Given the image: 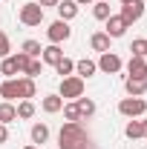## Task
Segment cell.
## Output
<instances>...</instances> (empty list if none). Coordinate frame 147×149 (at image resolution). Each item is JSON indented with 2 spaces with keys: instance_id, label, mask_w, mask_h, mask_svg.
Segmentation results:
<instances>
[{
  "instance_id": "obj_1",
  "label": "cell",
  "mask_w": 147,
  "mask_h": 149,
  "mask_svg": "<svg viewBox=\"0 0 147 149\" xmlns=\"http://www.w3.org/2000/svg\"><path fill=\"white\" fill-rule=\"evenodd\" d=\"M90 143V132L84 129V123H64L61 132H58V149H84Z\"/></svg>"
},
{
  "instance_id": "obj_2",
  "label": "cell",
  "mask_w": 147,
  "mask_h": 149,
  "mask_svg": "<svg viewBox=\"0 0 147 149\" xmlns=\"http://www.w3.org/2000/svg\"><path fill=\"white\" fill-rule=\"evenodd\" d=\"M61 97H69V100H78L84 97V77L78 74H69V77H61Z\"/></svg>"
},
{
  "instance_id": "obj_3",
  "label": "cell",
  "mask_w": 147,
  "mask_h": 149,
  "mask_svg": "<svg viewBox=\"0 0 147 149\" xmlns=\"http://www.w3.org/2000/svg\"><path fill=\"white\" fill-rule=\"evenodd\" d=\"M18 20L23 23V26H40V20H43V9H40L37 3H26V6H20Z\"/></svg>"
},
{
  "instance_id": "obj_4",
  "label": "cell",
  "mask_w": 147,
  "mask_h": 149,
  "mask_svg": "<svg viewBox=\"0 0 147 149\" xmlns=\"http://www.w3.org/2000/svg\"><path fill=\"white\" fill-rule=\"evenodd\" d=\"M118 112H121L124 118H139V115L147 112V103H144V97H124V100L118 103Z\"/></svg>"
},
{
  "instance_id": "obj_5",
  "label": "cell",
  "mask_w": 147,
  "mask_h": 149,
  "mask_svg": "<svg viewBox=\"0 0 147 149\" xmlns=\"http://www.w3.org/2000/svg\"><path fill=\"white\" fill-rule=\"evenodd\" d=\"M141 15H144V3L141 0H133V3H124L121 6V20L127 26H133L136 20H141Z\"/></svg>"
},
{
  "instance_id": "obj_6",
  "label": "cell",
  "mask_w": 147,
  "mask_h": 149,
  "mask_svg": "<svg viewBox=\"0 0 147 149\" xmlns=\"http://www.w3.org/2000/svg\"><path fill=\"white\" fill-rule=\"evenodd\" d=\"M69 35H72V29H69V23H66V20H61L58 17L55 23H52V26H49V32H46V37H49V40H52V43H61V40H69Z\"/></svg>"
},
{
  "instance_id": "obj_7",
  "label": "cell",
  "mask_w": 147,
  "mask_h": 149,
  "mask_svg": "<svg viewBox=\"0 0 147 149\" xmlns=\"http://www.w3.org/2000/svg\"><path fill=\"white\" fill-rule=\"evenodd\" d=\"M98 69L107 74H115L118 69H121V57L115 55V52H104L101 55V60H98Z\"/></svg>"
},
{
  "instance_id": "obj_8",
  "label": "cell",
  "mask_w": 147,
  "mask_h": 149,
  "mask_svg": "<svg viewBox=\"0 0 147 149\" xmlns=\"http://www.w3.org/2000/svg\"><path fill=\"white\" fill-rule=\"evenodd\" d=\"M124 89H127L130 97H141L147 92V77H127L124 80Z\"/></svg>"
},
{
  "instance_id": "obj_9",
  "label": "cell",
  "mask_w": 147,
  "mask_h": 149,
  "mask_svg": "<svg viewBox=\"0 0 147 149\" xmlns=\"http://www.w3.org/2000/svg\"><path fill=\"white\" fill-rule=\"evenodd\" d=\"M127 29H130V26L121 20V15H110V17H107V35H110V37H121Z\"/></svg>"
},
{
  "instance_id": "obj_10",
  "label": "cell",
  "mask_w": 147,
  "mask_h": 149,
  "mask_svg": "<svg viewBox=\"0 0 147 149\" xmlns=\"http://www.w3.org/2000/svg\"><path fill=\"white\" fill-rule=\"evenodd\" d=\"M0 95H3L9 103H12V100H18V97H20V92H18V80H15V77H6V80L0 83Z\"/></svg>"
},
{
  "instance_id": "obj_11",
  "label": "cell",
  "mask_w": 147,
  "mask_h": 149,
  "mask_svg": "<svg viewBox=\"0 0 147 149\" xmlns=\"http://www.w3.org/2000/svg\"><path fill=\"white\" fill-rule=\"evenodd\" d=\"M110 40H112V37L107 35V32H95V35L90 37V46L95 49V52L104 55V52H110Z\"/></svg>"
},
{
  "instance_id": "obj_12",
  "label": "cell",
  "mask_w": 147,
  "mask_h": 149,
  "mask_svg": "<svg viewBox=\"0 0 147 149\" xmlns=\"http://www.w3.org/2000/svg\"><path fill=\"white\" fill-rule=\"evenodd\" d=\"M55 9H58V15H61V20H66V23L78 15V3H75V0H61Z\"/></svg>"
},
{
  "instance_id": "obj_13",
  "label": "cell",
  "mask_w": 147,
  "mask_h": 149,
  "mask_svg": "<svg viewBox=\"0 0 147 149\" xmlns=\"http://www.w3.org/2000/svg\"><path fill=\"white\" fill-rule=\"evenodd\" d=\"M127 72H130V77H147V60L144 57H130Z\"/></svg>"
},
{
  "instance_id": "obj_14",
  "label": "cell",
  "mask_w": 147,
  "mask_h": 149,
  "mask_svg": "<svg viewBox=\"0 0 147 149\" xmlns=\"http://www.w3.org/2000/svg\"><path fill=\"white\" fill-rule=\"evenodd\" d=\"M18 92H20V97H23V100H32V97L37 95L35 80H32V77H20V80H18Z\"/></svg>"
},
{
  "instance_id": "obj_15",
  "label": "cell",
  "mask_w": 147,
  "mask_h": 149,
  "mask_svg": "<svg viewBox=\"0 0 147 149\" xmlns=\"http://www.w3.org/2000/svg\"><path fill=\"white\" fill-rule=\"evenodd\" d=\"M40 106H43V112L55 115V112H61V109H64V97H61V95H46V97L40 100Z\"/></svg>"
},
{
  "instance_id": "obj_16",
  "label": "cell",
  "mask_w": 147,
  "mask_h": 149,
  "mask_svg": "<svg viewBox=\"0 0 147 149\" xmlns=\"http://www.w3.org/2000/svg\"><path fill=\"white\" fill-rule=\"evenodd\" d=\"M75 69H78V77H92V74L98 72V63L84 57V60H78V63H75Z\"/></svg>"
},
{
  "instance_id": "obj_17",
  "label": "cell",
  "mask_w": 147,
  "mask_h": 149,
  "mask_svg": "<svg viewBox=\"0 0 147 149\" xmlns=\"http://www.w3.org/2000/svg\"><path fill=\"white\" fill-rule=\"evenodd\" d=\"M12 120H18V106H12L9 100H3L0 103V123H12Z\"/></svg>"
},
{
  "instance_id": "obj_18",
  "label": "cell",
  "mask_w": 147,
  "mask_h": 149,
  "mask_svg": "<svg viewBox=\"0 0 147 149\" xmlns=\"http://www.w3.org/2000/svg\"><path fill=\"white\" fill-rule=\"evenodd\" d=\"M46 141H49V126H46V123H35V126H32V143L40 146V143H46Z\"/></svg>"
},
{
  "instance_id": "obj_19",
  "label": "cell",
  "mask_w": 147,
  "mask_h": 149,
  "mask_svg": "<svg viewBox=\"0 0 147 149\" xmlns=\"http://www.w3.org/2000/svg\"><path fill=\"white\" fill-rule=\"evenodd\" d=\"M40 55H43V63H52V66H55L58 60L64 57V52H61V49H58L55 43H52V46H46V49H43Z\"/></svg>"
},
{
  "instance_id": "obj_20",
  "label": "cell",
  "mask_w": 147,
  "mask_h": 149,
  "mask_svg": "<svg viewBox=\"0 0 147 149\" xmlns=\"http://www.w3.org/2000/svg\"><path fill=\"white\" fill-rule=\"evenodd\" d=\"M64 118H66V120H69V123H78V120H81V109H78V103H64Z\"/></svg>"
},
{
  "instance_id": "obj_21",
  "label": "cell",
  "mask_w": 147,
  "mask_h": 149,
  "mask_svg": "<svg viewBox=\"0 0 147 149\" xmlns=\"http://www.w3.org/2000/svg\"><path fill=\"white\" fill-rule=\"evenodd\" d=\"M92 15H95L98 20H107V17H110V3H107V0H95Z\"/></svg>"
},
{
  "instance_id": "obj_22",
  "label": "cell",
  "mask_w": 147,
  "mask_h": 149,
  "mask_svg": "<svg viewBox=\"0 0 147 149\" xmlns=\"http://www.w3.org/2000/svg\"><path fill=\"white\" fill-rule=\"evenodd\" d=\"M55 69H58V74H61V77H69V74H72V69H75V63L69 60V57H61V60L55 63Z\"/></svg>"
},
{
  "instance_id": "obj_23",
  "label": "cell",
  "mask_w": 147,
  "mask_h": 149,
  "mask_svg": "<svg viewBox=\"0 0 147 149\" xmlns=\"http://www.w3.org/2000/svg\"><path fill=\"white\" fill-rule=\"evenodd\" d=\"M75 103H78V109H81V118H90V115H95V103H92L90 97H78Z\"/></svg>"
},
{
  "instance_id": "obj_24",
  "label": "cell",
  "mask_w": 147,
  "mask_h": 149,
  "mask_svg": "<svg viewBox=\"0 0 147 149\" xmlns=\"http://www.w3.org/2000/svg\"><path fill=\"white\" fill-rule=\"evenodd\" d=\"M0 74H6V77L18 74V63H15V57H3V63H0Z\"/></svg>"
},
{
  "instance_id": "obj_25",
  "label": "cell",
  "mask_w": 147,
  "mask_h": 149,
  "mask_svg": "<svg viewBox=\"0 0 147 149\" xmlns=\"http://www.w3.org/2000/svg\"><path fill=\"white\" fill-rule=\"evenodd\" d=\"M35 115V103L32 100H20L18 103V118H32Z\"/></svg>"
},
{
  "instance_id": "obj_26",
  "label": "cell",
  "mask_w": 147,
  "mask_h": 149,
  "mask_svg": "<svg viewBox=\"0 0 147 149\" xmlns=\"http://www.w3.org/2000/svg\"><path fill=\"white\" fill-rule=\"evenodd\" d=\"M124 135H127L130 141L141 138V120H130V123H127V129H124Z\"/></svg>"
},
{
  "instance_id": "obj_27",
  "label": "cell",
  "mask_w": 147,
  "mask_h": 149,
  "mask_svg": "<svg viewBox=\"0 0 147 149\" xmlns=\"http://www.w3.org/2000/svg\"><path fill=\"white\" fill-rule=\"evenodd\" d=\"M130 52H133V57H144V52H147V40H144V37H139V40H133V46H130Z\"/></svg>"
},
{
  "instance_id": "obj_28",
  "label": "cell",
  "mask_w": 147,
  "mask_h": 149,
  "mask_svg": "<svg viewBox=\"0 0 147 149\" xmlns=\"http://www.w3.org/2000/svg\"><path fill=\"white\" fill-rule=\"evenodd\" d=\"M32 60H35V57H29L26 52H18V55H15V63H18V72H26Z\"/></svg>"
},
{
  "instance_id": "obj_29",
  "label": "cell",
  "mask_w": 147,
  "mask_h": 149,
  "mask_svg": "<svg viewBox=\"0 0 147 149\" xmlns=\"http://www.w3.org/2000/svg\"><path fill=\"white\" fill-rule=\"evenodd\" d=\"M23 52H26L29 57H37L43 49H40V43H37V40H26V43H23Z\"/></svg>"
},
{
  "instance_id": "obj_30",
  "label": "cell",
  "mask_w": 147,
  "mask_h": 149,
  "mask_svg": "<svg viewBox=\"0 0 147 149\" xmlns=\"http://www.w3.org/2000/svg\"><path fill=\"white\" fill-rule=\"evenodd\" d=\"M40 72H43V60H32V63H29V69H26V77H32V80H35Z\"/></svg>"
},
{
  "instance_id": "obj_31",
  "label": "cell",
  "mask_w": 147,
  "mask_h": 149,
  "mask_svg": "<svg viewBox=\"0 0 147 149\" xmlns=\"http://www.w3.org/2000/svg\"><path fill=\"white\" fill-rule=\"evenodd\" d=\"M9 52H12V43H9V37L0 35V57H9Z\"/></svg>"
},
{
  "instance_id": "obj_32",
  "label": "cell",
  "mask_w": 147,
  "mask_h": 149,
  "mask_svg": "<svg viewBox=\"0 0 147 149\" xmlns=\"http://www.w3.org/2000/svg\"><path fill=\"white\" fill-rule=\"evenodd\" d=\"M9 141V129H6V123H0V143H6Z\"/></svg>"
},
{
  "instance_id": "obj_33",
  "label": "cell",
  "mask_w": 147,
  "mask_h": 149,
  "mask_svg": "<svg viewBox=\"0 0 147 149\" xmlns=\"http://www.w3.org/2000/svg\"><path fill=\"white\" fill-rule=\"evenodd\" d=\"M58 3H61V0H37L40 9H46V6H58Z\"/></svg>"
},
{
  "instance_id": "obj_34",
  "label": "cell",
  "mask_w": 147,
  "mask_h": 149,
  "mask_svg": "<svg viewBox=\"0 0 147 149\" xmlns=\"http://www.w3.org/2000/svg\"><path fill=\"white\" fill-rule=\"evenodd\" d=\"M141 138H147V120H141Z\"/></svg>"
},
{
  "instance_id": "obj_35",
  "label": "cell",
  "mask_w": 147,
  "mask_h": 149,
  "mask_svg": "<svg viewBox=\"0 0 147 149\" xmlns=\"http://www.w3.org/2000/svg\"><path fill=\"white\" fill-rule=\"evenodd\" d=\"M78 6H87V3H95V0H75Z\"/></svg>"
},
{
  "instance_id": "obj_36",
  "label": "cell",
  "mask_w": 147,
  "mask_h": 149,
  "mask_svg": "<svg viewBox=\"0 0 147 149\" xmlns=\"http://www.w3.org/2000/svg\"><path fill=\"white\" fill-rule=\"evenodd\" d=\"M23 149H40V146H23Z\"/></svg>"
},
{
  "instance_id": "obj_37",
  "label": "cell",
  "mask_w": 147,
  "mask_h": 149,
  "mask_svg": "<svg viewBox=\"0 0 147 149\" xmlns=\"http://www.w3.org/2000/svg\"><path fill=\"white\" fill-rule=\"evenodd\" d=\"M124 3H133V0H121V6H124Z\"/></svg>"
},
{
  "instance_id": "obj_38",
  "label": "cell",
  "mask_w": 147,
  "mask_h": 149,
  "mask_svg": "<svg viewBox=\"0 0 147 149\" xmlns=\"http://www.w3.org/2000/svg\"><path fill=\"white\" fill-rule=\"evenodd\" d=\"M144 60H147V52H144Z\"/></svg>"
},
{
  "instance_id": "obj_39",
  "label": "cell",
  "mask_w": 147,
  "mask_h": 149,
  "mask_svg": "<svg viewBox=\"0 0 147 149\" xmlns=\"http://www.w3.org/2000/svg\"><path fill=\"white\" fill-rule=\"evenodd\" d=\"M0 35H3V29H0Z\"/></svg>"
},
{
  "instance_id": "obj_40",
  "label": "cell",
  "mask_w": 147,
  "mask_h": 149,
  "mask_svg": "<svg viewBox=\"0 0 147 149\" xmlns=\"http://www.w3.org/2000/svg\"><path fill=\"white\" fill-rule=\"evenodd\" d=\"M0 9H3V6H0Z\"/></svg>"
}]
</instances>
